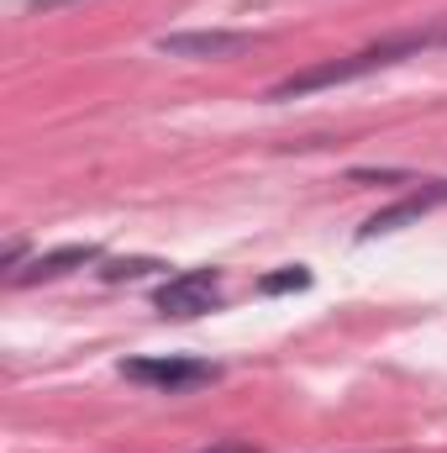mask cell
Wrapping results in <instances>:
<instances>
[{
    "label": "cell",
    "mask_w": 447,
    "mask_h": 453,
    "mask_svg": "<svg viewBox=\"0 0 447 453\" xmlns=\"http://www.w3.org/2000/svg\"><path fill=\"white\" fill-rule=\"evenodd\" d=\"M432 48H447V16L437 21H421V27H405V32H390L368 48H352V53H337L322 58L311 69H295L290 80H279L269 90V101H300V96H316V90H332V85H352V80H368V74H384L405 58H421Z\"/></svg>",
    "instance_id": "obj_1"
},
{
    "label": "cell",
    "mask_w": 447,
    "mask_h": 453,
    "mask_svg": "<svg viewBox=\"0 0 447 453\" xmlns=\"http://www.w3.org/2000/svg\"><path fill=\"white\" fill-rule=\"evenodd\" d=\"M121 374H126L132 385L158 390V395H190V390H201V385H216V380H222V364L169 353V358H121Z\"/></svg>",
    "instance_id": "obj_2"
},
{
    "label": "cell",
    "mask_w": 447,
    "mask_h": 453,
    "mask_svg": "<svg viewBox=\"0 0 447 453\" xmlns=\"http://www.w3.org/2000/svg\"><path fill=\"white\" fill-rule=\"evenodd\" d=\"M222 301V269H179L169 274L158 290H153V306L174 322H190V317H206L211 306Z\"/></svg>",
    "instance_id": "obj_3"
},
{
    "label": "cell",
    "mask_w": 447,
    "mask_h": 453,
    "mask_svg": "<svg viewBox=\"0 0 447 453\" xmlns=\"http://www.w3.org/2000/svg\"><path fill=\"white\" fill-rule=\"evenodd\" d=\"M163 58H195V64H222V58H237L247 48H258L253 32H222V27H201V32H163L153 42Z\"/></svg>",
    "instance_id": "obj_4"
},
{
    "label": "cell",
    "mask_w": 447,
    "mask_h": 453,
    "mask_svg": "<svg viewBox=\"0 0 447 453\" xmlns=\"http://www.w3.org/2000/svg\"><path fill=\"white\" fill-rule=\"evenodd\" d=\"M437 206H447V180H421L416 190H405L395 206H379L368 222L358 226V242H374V237H390V232H400V226L421 222L427 211H437Z\"/></svg>",
    "instance_id": "obj_5"
},
{
    "label": "cell",
    "mask_w": 447,
    "mask_h": 453,
    "mask_svg": "<svg viewBox=\"0 0 447 453\" xmlns=\"http://www.w3.org/2000/svg\"><path fill=\"white\" fill-rule=\"evenodd\" d=\"M85 264H101V248H95V242H64V248H53V253H37L27 269L5 274V285H48V280H64V274H74V269H85Z\"/></svg>",
    "instance_id": "obj_6"
},
{
    "label": "cell",
    "mask_w": 447,
    "mask_h": 453,
    "mask_svg": "<svg viewBox=\"0 0 447 453\" xmlns=\"http://www.w3.org/2000/svg\"><path fill=\"white\" fill-rule=\"evenodd\" d=\"M153 269H158L153 258H116V264L101 269V280H142V274H153Z\"/></svg>",
    "instance_id": "obj_7"
},
{
    "label": "cell",
    "mask_w": 447,
    "mask_h": 453,
    "mask_svg": "<svg viewBox=\"0 0 447 453\" xmlns=\"http://www.w3.org/2000/svg\"><path fill=\"white\" fill-rule=\"evenodd\" d=\"M306 285H311V269H300V264L284 269V274H269V280H263L269 296H279V290H306Z\"/></svg>",
    "instance_id": "obj_8"
},
{
    "label": "cell",
    "mask_w": 447,
    "mask_h": 453,
    "mask_svg": "<svg viewBox=\"0 0 447 453\" xmlns=\"http://www.w3.org/2000/svg\"><path fill=\"white\" fill-rule=\"evenodd\" d=\"M58 5H74V0H32L27 11H58Z\"/></svg>",
    "instance_id": "obj_9"
},
{
    "label": "cell",
    "mask_w": 447,
    "mask_h": 453,
    "mask_svg": "<svg viewBox=\"0 0 447 453\" xmlns=\"http://www.w3.org/2000/svg\"><path fill=\"white\" fill-rule=\"evenodd\" d=\"M201 453H247V449H237V443H216V449H201Z\"/></svg>",
    "instance_id": "obj_10"
}]
</instances>
